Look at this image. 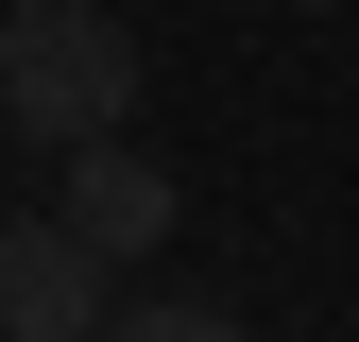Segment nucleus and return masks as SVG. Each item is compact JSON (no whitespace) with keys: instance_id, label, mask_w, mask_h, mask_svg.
Returning <instances> with one entry per match:
<instances>
[{"instance_id":"nucleus-3","label":"nucleus","mask_w":359,"mask_h":342,"mask_svg":"<svg viewBox=\"0 0 359 342\" xmlns=\"http://www.w3.org/2000/svg\"><path fill=\"white\" fill-rule=\"evenodd\" d=\"M52 205H69L103 256H154V240H171V171H154L137 137H86V154L52 171Z\"/></svg>"},{"instance_id":"nucleus-4","label":"nucleus","mask_w":359,"mask_h":342,"mask_svg":"<svg viewBox=\"0 0 359 342\" xmlns=\"http://www.w3.org/2000/svg\"><path fill=\"white\" fill-rule=\"evenodd\" d=\"M86 342H240V308H205V291H189V308H103Z\"/></svg>"},{"instance_id":"nucleus-1","label":"nucleus","mask_w":359,"mask_h":342,"mask_svg":"<svg viewBox=\"0 0 359 342\" xmlns=\"http://www.w3.org/2000/svg\"><path fill=\"white\" fill-rule=\"evenodd\" d=\"M0 120L34 154H86L137 120V34L103 0H0Z\"/></svg>"},{"instance_id":"nucleus-5","label":"nucleus","mask_w":359,"mask_h":342,"mask_svg":"<svg viewBox=\"0 0 359 342\" xmlns=\"http://www.w3.org/2000/svg\"><path fill=\"white\" fill-rule=\"evenodd\" d=\"M291 18H325V0H291Z\"/></svg>"},{"instance_id":"nucleus-2","label":"nucleus","mask_w":359,"mask_h":342,"mask_svg":"<svg viewBox=\"0 0 359 342\" xmlns=\"http://www.w3.org/2000/svg\"><path fill=\"white\" fill-rule=\"evenodd\" d=\"M103 274H120V256L86 240L69 205L0 223V325H18V342H86V325H103Z\"/></svg>"}]
</instances>
